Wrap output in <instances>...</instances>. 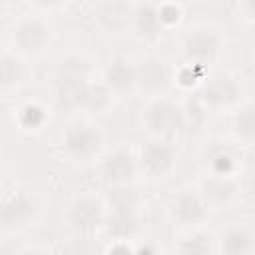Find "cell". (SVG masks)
Wrapping results in <instances>:
<instances>
[{
	"instance_id": "cell-1",
	"label": "cell",
	"mask_w": 255,
	"mask_h": 255,
	"mask_svg": "<svg viewBox=\"0 0 255 255\" xmlns=\"http://www.w3.org/2000/svg\"><path fill=\"white\" fill-rule=\"evenodd\" d=\"M104 145L102 131L86 122H76L64 131V151L74 161L94 159Z\"/></svg>"
},
{
	"instance_id": "cell-2",
	"label": "cell",
	"mask_w": 255,
	"mask_h": 255,
	"mask_svg": "<svg viewBox=\"0 0 255 255\" xmlns=\"http://www.w3.org/2000/svg\"><path fill=\"white\" fill-rule=\"evenodd\" d=\"M145 128L157 137H169L183 128V112L169 100H153L143 114Z\"/></svg>"
},
{
	"instance_id": "cell-3",
	"label": "cell",
	"mask_w": 255,
	"mask_h": 255,
	"mask_svg": "<svg viewBox=\"0 0 255 255\" xmlns=\"http://www.w3.org/2000/svg\"><path fill=\"white\" fill-rule=\"evenodd\" d=\"M36 215H38V201L26 191H16L0 203V225L6 229L24 227L32 223Z\"/></svg>"
},
{
	"instance_id": "cell-4",
	"label": "cell",
	"mask_w": 255,
	"mask_h": 255,
	"mask_svg": "<svg viewBox=\"0 0 255 255\" xmlns=\"http://www.w3.org/2000/svg\"><path fill=\"white\" fill-rule=\"evenodd\" d=\"M88 76H90V64L84 58L70 56L62 60L56 72V90L60 98L74 104V98L78 90L88 82Z\"/></svg>"
},
{
	"instance_id": "cell-5",
	"label": "cell",
	"mask_w": 255,
	"mask_h": 255,
	"mask_svg": "<svg viewBox=\"0 0 255 255\" xmlns=\"http://www.w3.org/2000/svg\"><path fill=\"white\" fill-rule=\"evenodd\" d=\"M175 159L177 155H175L173 145L165 141V137H157L143 145L141 155H139V165L147 175L163 177L173 169Z\"/></svg>"
},
{
	"instance_id": "cell-6",
	"label": "cell",
	"mask_w": 255,
	"mask_h": 255,
	"mask_svg": "<svg viewBox=\"0 0 255 255\" xmlns=\"http://www.w3.org/2000/svg\"><path fill=\"white\" fill-rule=\"evenodd\" d=\"M221 50V38L217 32L199 28L191 32L183 42V54L185 58L195 66H205L217 58Z\"/></svg>"
},
{
	"instance_id": "cell-7",
	"label": "cell",
	"mask_w": 255,
	"mask_h": 255,
	"mask_svg": "<svg viewBox=\"0 0 255 255\" xmlns=\"http://www.w3.org/2000/svg\"><path fill=\"white\" fill-rule=\"evenodd\" d=\"M239 94H241L239 84L225 74L211 76L209 80H205L203 90H201V98L205 106L211 110H225L233 106L239 100Z\"/></svg>"
},
{
	"instance_id": "cell-8",
	"label": "cell",
	"mask_w": 255,
	"mask_h": 255,
	"mask_svg": "<svg viewBox=\"0 0 255 255\" xmlns=\"http://www.w3.org/2000/svg\"><path fill=\"white\" fill-rule=\"evenodd\" d=\"M171 82V68L161 58H145L135 66V86L147 94H161Z\"/></svg>"
},
{
	"instance_id": "cell-9",
	"label": "cell",
	"mask_w": 255,
	"mask_h": 255,
	"mask_svg": "<svg viewBox=\"0 0 255 255\" xmlns=\"http://www.w3.org/2000/svg\"><path fill=\"white\" fill-rule=\"evenodd\" d=\"M14 42L20 52L34 56L48 48L50 44V28L36 18L22 20L14 30Z\"/></svg>"
},
{
	"instance_id": "cell-10",
	"label": "cell",
	"mask_w": 255,
	"mask_h": 255,
	"mask_svg": "<svg viewBox=\"0 0 255 255\" xmlns=\"http://www.w3.org/2000/svg\"><path fill=\"white\" fill-rule=\"evenodd\" d=\"M68 223L82 233L94 231L104 223V207L94 197H80L68 209Z\"/></svg>"
},
{
	"instance_id": "cell-11",
	"label": "cell",
	"mask_w": 255,
	"mask_h": 255,
	"mask_svg": "<svg viewBox=\"0 0 255 255\" xmlns=\"http://www.w3.org/2000/svg\"><path fill=\"white\" fill-rule=\"evenodd\" d=\"M173 219L179 225H197L207 215V203L201 193L181 191L173 199Z\"/></svg>"
},
{
	"instance_id": "cell-12",
	"label": "cell",
	"mask_w": 255,
	"mask_h": 255,
	"mask_svg": "<svg viewBox=\"0 0 255 255\" xmlns=\"http://www.w3.org/2000/svg\"><path fill=\"white\" fill-rule=\"evenodd\" d=\"M137 163L129 151L118 149L102 161V175L108 183H129L135 175Z\"/></svg>"
},
{
	"instance_id": "cell-13",
	"label": "cell",
	"mask_w": 255,
	"mask_h": 255,
	"mask_svg": "<svg viewBox=\"0 0 255 255\" xmlns=\"http://www.w3.org/2000/svg\"><path fill=\"white\" fill-rule=\"evenodd\" d=\"M104 84L112 94H129L135 88V66L126 58H114L104 70Z\"/></svg>"
},
{
	"instance_id": "cell-14",
	"label": "cell",
	"mask_w": 255,
	"mask_h": 255,
	"mask_svg": "<svg viewBox=\"0 0 255 255\" xmlns=\"http://www.w3.org/2000/svg\"><path fill=\"white\" fill-rule=\"evenodd\" d=\"M110 100H112V92L104 82H90L88 80L78 90L74 104L86 112H104L110 106Z\"/></svg>"
},
{
	"instance_id": "cell-15",
	"label": "cell",
	"mask_w": 255,
	"mask_h": 255,
	"mask_svg": "<svg viewBox=\"0 0 255 255\" xmlns=\"http://www.w3.org/2000/svg\"><path fill=\"white\" fill-rule=\"evenodd\" d=\"M219 249L229 255H243L253 251V235L247 227H227L219 237Z\"/></svg>"
},
{
	"instance_id": "cell-16",
	"label": "cell",
	"mask_w": 255,
	"mask_h": 255,
	"mask_svg": "<svg viewBox=\"0 0 255 255\" xmlns=\"http://www.w3.org/2000/svg\"><path fill=\"white\" fill-rule=\"evenodd\" d=\"M131 28L139 38H155L159 30L163 28L159 22L157 8L151 4H141L135 8L131 16Z\"/></svg>"
},
{
	"instance_id": "cell-17",
	"label": "cell",
	"mask_w": 255,
	"mask_h": 255,
	"mask_svg": "<svg viewBox=\"0 0 255 255\" xmlns=\"http://www.w3.org/2000/svg\"><path fill=\"white\" fill-rule=\"evenodd\" d=\"M203 199L205 203H213V205H225L227 201H231V197L235 195V183L229 177L223 175H209L203 181Z\"/></svg>"
},
{
	"instance_id": "cell-18",
	"label": "cell",
	"mask_w": 255,
	"mask_h": 255,
	"mask_svg": "<svg viewBox=\"0 0 255 255\" xmlns=\"http://www.w3.org/2000/svg\"><path fill=\"white\" fill-rule=\"evenodd\" d=\"M137 217L133 211H112L110 217L106 219V231L118 239V241H128L137 233Z\"/></svg>"
},
{
	"instance_id": "cell-19",
	"label": "cell",
	"mask_w": 255,
	"mask_h": 255,
	"mask_svg": "<svg viewBox=\"0 0 255 255\" xmlns=\"http://www.w3.org/2000/svg\"><path fill=\"white\" fill-rule=\"evenodd\" d=\"M108 203L112 211H137L141 205V195L137 189L129 187L128 183H114L108 193Z\"/></svg>"
},
{
	"instance_id": "cell-20",
	"label": "cell",
	"mask_w": 255,
	"mask_h": 255,
	"mask_svg": "<svg viewBox=\"0 0 255 255\" xmlns=\"http://www.w3.org/2000/svg\"><path fill=\"white\" fill-rule=\"evenodd\" d=\"M207 165H209V171L213 175H223V177H229L233 175V171L237 169V155L231 147H225V145H217L209 151L207 155Z\"/></svg>"
},
{
	"instance_id": "cell-21",
	"label": "cell",
	"mask_w": 255,
	"mask_h": 255,
	"mask_svg": "<svg viewBox=\"0 0 255 255\" xmlns=\"http://www.w3.org/2000/svg\"><path fill=\"white\" fill-rule=\"evenodd\" d=\"M20 78H22L20 60L12 54H2L0 56V90L16 86L20 82Z\"/></svg>"
},
{
	"instance_id": "cell-22",
	"label": "cell",
	"mask_w": 255,
	"mask_h": 255,
	"mask_svg": "<svg viewBox=\"0 0 255 255\" xmlns=\"http://www.w3.org/2000/svg\"><path fill=\"white\" fill-rule=\"evenodd\" d=\"M233 131L243 141H251L253 139V133H255V118H253V106L251 104L239 108V112L235 114V118H233Z\"/></svg>"
},
{
	"instance_id": "cell-23",
	"label": "cell",
	"mask_w": 255,
	"mask_h": 255,
	"mask_svg": "<svg viewBox=\"0 0 255 255\" xmlns=\"http://www.w3.org/2000/svg\"><path fill=\"white\" fill-rule=\"evenodd\" d=\"M18 122H20V126L26 128V129H38V128H42L44 122H46V110H44L40 104L30 102V104H26V106L20 108Z\"/></svg>"
},
{
	"instance_id": "cell-24",
	"label": "cell",
	"mask_w": 255,
	"mask_h": 255,
	"mask_svg": "<svg viewBox=\"0 0 255 255\" xmlns=\"http://www.w3.org/2000/svg\"><path fill=\"white\" fill-rule=\"evenodd\" d=\"M179 251L185 255H203L211 251V237L207 233H193L179 243Z\"/></svg>"
},
{
	"instance_id": "cell-25",
	"label": "cell",
	"mask_w": 255,
	"mask_h": 255,
	"mask_svg": "<svg viewBox=\"0 0 255 255\" xmlns=\"http://www.w3.org/2000/svg\"><path fill=\"white\" fill-rule=\"evenodd\" d=\"M157 14H159V22L161 26H173L181 20V10L175 6V4H161L157 8Z\"/></svg>"
},
{
	"instance_id": "cell-26",
	"label": "cell",
	"mask_w": 255,
	"mask_h": 255,
	"mask_svg": "<svg viewBox=\"0 0 255 255\" xmlns=\"http://www.w3.org/2000/svg\"><path fill=\"white\" fill-rule=\"evenodd\" d=\"M197 78H199V74H197V72H191V66H189V68H185V70H181V74H179V80H181V84H183V86L193 84Z\"/></svg>"
},
{
	"instance_id": "cell-27",
	"label": "cell",
	"mask_w": 255,
	"mask_h": 255,
	"mask_svg": "<svg viewBox=\"0 0 255 255\" xmlns=\"http://www.w3.org/2000/svg\"><path fill=\"white\" fill-rule=\"evenodd\" d=\"M36 6H40V8H46V10H50V8H56V6H60L64 0H32Z\"/></svg>"
},
{
	"instance_id": "cell-28",
	"label": "cell",
	"mask_w": 255,
	"mask_h": 255,
	"mask_svg": "<svg viewBox=\"0 0 255 255\" xmlns=\"http://www.w3.org/2000/svg\"><path fill=\"white\" fill-rule=\"evenodd\" d=\"M110 251H112V253H114V251H124V253H128L129 247H128V243H124V245H118V247H110Z\"/></svg>"
}]
</instances>
